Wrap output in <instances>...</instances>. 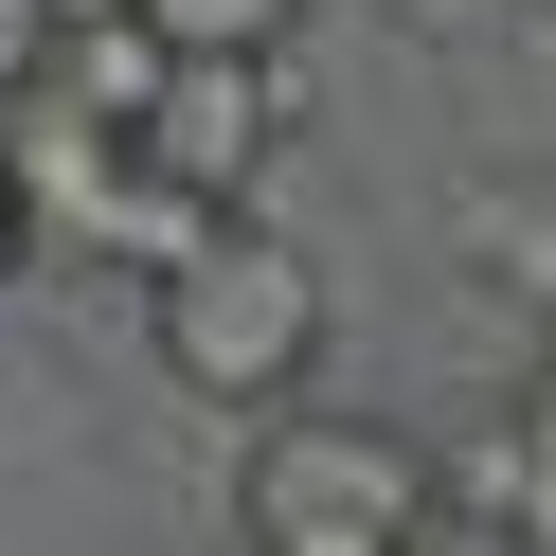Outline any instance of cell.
I'll return each instance as SVG.
<instances>
[{"instance_id": "1", "label": "cell", "mask_w": 556, "mask_h": 556, "mask_svg": "<svg viewBox=\"0 0 556 556\" xmlns=\"http://www.w3.org/2000/svg\"><path fill=\"white\" fill-rule=\"evenodd\" d=\"M252 556H448V467L377 413H269L233 467Z\"/></svg>"}, {"instance_id": "2", "label": "cell", "mask_w": 556, "mask_h": 556, "mask_svg": "<svg viewBox=\"0 0 556 556\" xmlns=\"http://www.w3.org/2000/svg\"><path fill=\"white\" fill-rule=\"evenodd\" d=\"M144 341H162V377H180V395H216V413H288L305 377H324V269H305L288 233L216 216V233L144 288Z\"/></svg>"}, {"instance_id": "3", "label": "cell", "mask_w": 556, "mask_h": 556, "mask_svg": "<svg viewBox=\"0 0 556 556\" xmlns=\"http://www.w3.org/2000/svg\"><path fill=\"white\" fill-rule=\"evenodd\" d=\"M269 144H288V73H233V54H162L144 126H126V162H144L180 216H252Z\"/></svg>"}, {"instance_id": "4", "label": "cell", "mask_w": 556, "mask_h": 556, "mask_svg": "<svg viewBox=\"0 0 556 556\" xmlns=\"http://www.w3.org/2000/svg\"><path fill=\"white\" fill-rule=\"evenodd\" d=\"M467 503L503 520V556H556V377L484 431V467H467Z\"/></svg>"}, {"instance_id": "5", "label": "cell", "mask_w": 556, "mask_h": 556, "mask_svg": "<svg viewBox=\"0 0 556 556\" xmlns=\"http://www.w3.org/2000/svg\"><path fill=\"white\" fill-rule=\"evenodd\" d=\"M162 54H233V73H288V37H305V0H126Z\"/></svg>"}, {"instance_id": "6", "label": "cell", "mask_w": 556, "mask_h": 556, "mask_svg": "<svg viewBox=\"0 0 556 556\" xmlns=\"http://www.w3.org/2000/svg\"><path fill=\"white\" fill-rule=\"evenodd\" d=\"M467 252H503V288L556 324V198H539V180H484V198H467Z\"/></svg>"}, {"instance_id": "7", "label": "cell", "mask_w": 556, "mask_h": 556, "mask_svg": "<svg viewBox=\"0 0 556 556\" xmlns=\"http://www.w3.org/2000/svg\"><path fill=\"white\" fill-rule=\"evenodd\" d=\"M109 18H126V0H37V37H109Z\"/></svg>"}]
</instances>
